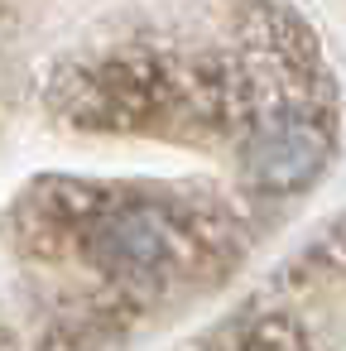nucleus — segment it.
Returning a JSON list of instances; mask_svg holds the SVG:
<instances>
[{"mask_svg": "<svg viewBox=\"0 0 346 351\" xmlns=\"http://www.w3.org/2000/svg\"><path fill=\"white\" fill-rule=\"evenodd\" d=\"M92 245L106 265L125 269V274H154L164 265H178L188 250V236L173 217H164L159 207L130 202L116 212H101L92 221Z\"/></svg>", "mask_w": 346, "mask_h": 351, "instance_id": "nucleus-1", "label": "nucleus"}, {"mask_svg": "<svg viewBox=\"0 0 346 351\" xmlns=\"http://www.w3.org/2000/svg\"><path fill=\"white\" fill-rule=\"evenodd\" d=\"M327 145L332 140L312 116H279V121H264L255 130L245 164H250L255 183H264L274 193H298L327 164Z\"/></svg>", "mask_w": 346, "mask_h": 351, "instance_id": "nucleus-2", "label": "nucleus"}, {"mask_svg": "<svg viewBox=\"0 0 346 351\" xmlns=\"http://www.w3.org/2000/svg\"><path fill=\"white\" fill-rule=\"evenodd\" d=\"M245 351H312V346H308V337H303L293 322H284V317H269V322H260V327L250 332Z\"/></svg>", "mask_w": 346, "mask_h": 351, "instance_id": "nucleus-3", "label": "nucleus"}]
</instances>
